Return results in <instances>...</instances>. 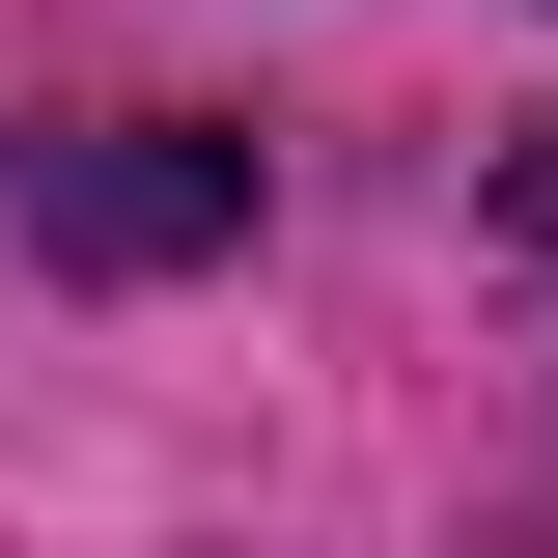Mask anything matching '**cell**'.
Here are the masks:
<instances>
[{"label":"cell","mask_w":558,"mask_h":558,"mask_svg":"<svg viewBox=\"0 0 558 558\" xmlns=\"http://www.w3.org/2000/svg\"><path fill=\"white\" fill-rule=\"evenodd\" d=\"M0 252L28 279H196V252H252V140H196V112H28L0 140Z\"/></svg>","instance_id":"cell-1"},{"label":"cell","mask_w":558,"mask_h":558,"mask_svg":"<svg viewBox=\"0 0 558 558\" xmlns=\"http://www.w3.org/2000/svg\"><path fill=\"white\" fill-rule=\"evenodd\" d=\"M502 223H531V252H558V140H531V168H502Z\"/></svg>","instance_id":"cell-2"}]
</instances>
